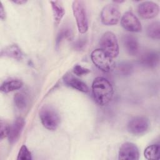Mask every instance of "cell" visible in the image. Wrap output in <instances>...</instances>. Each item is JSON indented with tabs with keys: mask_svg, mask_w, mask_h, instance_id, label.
<instances>
[{
	"mask_svg": "<svg viewBox=\"0 0 160 160\" xmlns=\"http://www.w3.org/2000/svg\"><path fill=\"white\" fill-rule=\"evenodd\" d=\"M92 92L95 101L101 106L109 104L114 94V90L111 82L105 78H96L92 84Z\"/></svg>",
	"mask_w": 160,
	"mask_h": 160,
	"instance_id": "cell-1",
	"label": "cell"
},
{
	"mask_svg": "<svg viewBox=\"0 0 160 160\" xmlns=\"http://www.w3.org/2000/svg\"><path fill=\"white\" fill-rule=\"evenodd\" d=\"M39 118L43 126L48 130H56L60 122V118L56 110L52 106H44L39 111Z\"/></svg>",
	"mask_w": 160,
	"mask_h": 160,
	"instance_id": "cell-2",
	"label": "cell"
},
{
	"mask_svg": "<svg viewBox=\"0 0 160 160\" xmlns=\"http://www.w3.org/2000/svg\"><path fill=\"white\" fill-rule=\"evenodd\" d=\"M72 8L78 31L84 34L88 29V18L85 3L82 1H74Z\"/></svg>",
	"mask_w": 160,
	"mask_h": 160,
	"instance_id": "cell-3",
	"label": "cell"
},
{
	"mask_svg": "<svg viewBox=\"0 0 160 160\" xmlns=\"http://www.w3.org/2000/svg\"><path fill=\"white\" fill-rule=\"evenodd\" d=\"M100 47L106 54L114 58L119 54V44L116 36L112 32L108 31L102 34L100 39Z\"/></svg>",
	"mask_w": 160,
	"mask_h": 160,
	"instance_id": "cell-4",
	"label": "cell"
},
{
	"mask_svg": "<svg viewBox=\"0 0 160 160\" xmlns=\"http://www.w3.org/2000/svg\"><path fill=\"white\" fill-rule=\"evenodd\" d=\"M91 59L93 64L104 72H109L114 67V62L110 56L101 49L94 50L91 54Z\"/></svg>",
	"mask_w": 160,
	"mask_h": 160,
	"instance_id": "cell-5",
	"label": "cell"
},
{
	"mask_svg": "<svg viewBox=\"0 0 160 160\" xmlns=\"http://www.w3.org/2000/svg\"><path fill=\"white\" fill-rule=\"evenodd\" d=\"M121 18V12L117 4L112 2L106 5L101 12V20L102 24L107 26L115 25L118 23Z\"/></svg>",
	"mask_w": 160,
	"mask_h": 160,
	"instance_id": "cell-6",
	"label": "cell"
},
{
	"mask_svg": "<svg viewBox=\"0 0 160 160\" xmlns=\"http://www.w3.org/2000/svg\"><path fill=\"white\" fill-rule=\"evenodd\" d=\"M149 122L144 116H136L131 119L128 124V131L134 135L144 134L149 128Z\"/></svg>",
	"mask_w": 160,
	"mask_h": 160,
	"instance_id": "cell-7",
	"label": "cell"
},
{
	"mask_svg": "<svg viewBox=\"0 0 160 160\" xmlns=\"http://www.w3.org/2000/svg\"><path fill=\"white\" fill-rule=\"evenodd\" d=\"M122 27L129 32H138L141 31L142 26L138 18L131 11L126 12L121 19Z\"/></svg>",
	"mask_w": 160,
	"mask_h": 160,
	"instance_id": "cell-8",
	"label": "cell"
},
{
	"mask_svg": "<svg viewBox=\"0 0 160 160\" xmlns=\"http://www.w3.org/2000/svg\"><path fill=\"white\" fill-rule=\"evenodd\" d=\"M139 152L137 146L131 142L123 143L119 148L118 159L120 160H137Z\"/></svg>",
	"mask_w": 160,
	"mask_h": 160,
	"instance_id": "cell-9",
	"label": "cell"
},
{
	"mask_svg": "<svg viewBox=\"0 0 160 160\" xmlns=\"http://www.w3.org/2000/svg\"><path fill=\"white\" fill-rule=\"evenodd\" d=\"M138 14L144 19H152L158 16L159 7L158 4L152 1H144L138 6Z\"/></svg>",
	"mask_w": 160,
	"mask_h": 160,
	"instance_id": "cell-10",
	"label": "cell"
},
{
	"mask_svg": "<svg viewBox=\"0 0 160 160\" xmlns=\"http://www.w3.org/2000/svg\"><path fill=\"white\" fill-rule=\"evenodd\" d=\"M139 63L148 68H154L159 62V54L154 50H149L143 52L139 58Z\"/></svg>",
	"mask_w": 160,
	"mask_h": 160,
	"instance_id": "cell-11",
	"label": "cell"
},
{
	"mask_svg": "<svg viewBox=\"0 0 160 160\" xmlns=\"http://www.w3.org/2000/svg\"><path fill=\"white\" fill-rule=\"evenodd\" d=\"M24 126V120L22 118H16L14 121L9 125L8 132V140L11 144L16 142L19 139Z\"/></svg>",
	"mask_w": 160,
	"mask_h": 160,
	"instance_id": "cell-12",
	"label": "cell"
},
{
	"mask_svg": "<svg viewBox=\"0 0 160 160\" xmlns=\"http://www.w3.org/2000/svg\"><path fill=\"white\" fill-rule=\"evenodd\" d=\"M123 47L130 56H136L139 51V44L137 38L132 34H125L122 38Z\"/></svg>",
	"mask_w": 160,
	"mask_h": 160,
	"instance_id": "cell-13",
	"label": "cell"
},
{
	"mask_svg": "<svg viewBox=\"0 0 160 160\" xmlns=\"http://www.w3.org/2000/svg\"><path fill=\"white\" fill-rule=\"evenodd\" d=\"M63 81L68 86L71 87L78 91L82 92H88L89 91L88 86L85 82L71 74H65L63 76Z\"/></svg>",
	"mask_w": 160,
	"mask_h": 160,
	"instance_id": "cell-14",
	"label": "cell"
},
{
	"mask_svg": "<svg viewBox=\"0 0 160 160\" xmlns=\"http://www.w3.org/2000/svg\"><path fill=\"white\" fill-rule=\"evenodd\" d=\"M1 57H8L16 60H21L23 58V53L18 44L9 45L1 51Z\"/></svg>",
	"mask_w": 160,
	"mask_h": 160,
	"instance_id": "cell-15",
	"label": "cell"
},
{
	"mask_svg": "<svg viewBox=\"0 0 160 160\" xmlns=\"http://www.w3.org/2000/svg\"><path fill=\"white\" fill-rule=\"evenodd\" d=\"M50 3L51 4L54 24L58 25L59 24L65 14L64 8L62 2L59 1H51Z\"/></svg>",
	"mask_w": 160,
	"mask_h": 160,
	"instance_id": "cell-16",
	"label": "cell"
},
{
	"mask_svg": "<svg viewBox=\"0 0 160 160\" xmlns=\"http://www.w3.org/2000/svg\"><path fill=\"white\" fill-rule=\"evenodd\" d=\"M23 82L19 79H11L4 81L1 86V91L3 93H8L22 88Z\"/></svg>",
	"mask_w": 160,
	"mask_h": 160,
	"instance_id": "cell-17",
	"label": "cell"
},
{
	"mask_svg": "<svg viewBox=\"0 0 160 160\" xmlns=\"http://www.w3.org/2000/svg\"><path fill=\"white\" fill-rule=\"evenodd\" d=\"M72 37V31L68 26L62 27L58 32L56 39V48L58 49L61 43L64 39H71Z\"/></svg>",
	"mask_w": 160,
	"mask_h": 160,
	"instance_id": "cell-18",
	"label": "cell"
},
{
	"mask_svg": "<svg viewBox=\"0 0 160 160\" xmlns=\"http://www.w3.org/2000/svg\"><path fill=\"white\" fill-rule=\"evenodd\" d=\"M144 157L149 160H158L160 157V146L159 144H154L148 146L144 152Z\"/></svg>",
	"mask_w": 160,
	"mask_h": 160,
	"instance_id": "cell-19",
	"label": "cell"
},
{
	"mask_svg": "<svg viewBox=\"0 0 160 160\" xmlns=\"http://www.w3.org/2000/svg\"><path fill=\"white\" fill-rule=\"evenodd\" d=\"M146 33L149 38L153 39H159L160 38V23L154 21L149 24L146 29Z\"/></svg>",
	"mask_w": 160,
	"mask_h": 160,
	"instance_id": "cell-20",
	"label": "cell"
},
{
	"mask_svg": "<svg viewBox=\"0 0 160 160\" xmlns=\"http://www.w3.org/2000/svg\"><path fill=\"white\" fill-rule=\"evenodd\" d=\"M14 102L18 109H24L28 104L27 96L22 92L16 93L14 96Z\"/></svg>",
	"mask_w": 160,
	"mask_h": 160,
	"instance_id": "cell-21",
	"label": "cell"
},
{
	"mask_svg": "<svg viewBox=\"0 0 160 160\" xmlns=\"http://www.w3.org/2000/svg\"><path fill=\"white\" fill-rule=\"evenodd\" d=\"M117 70L118 73L122 76H129L133 71V66L128 62H122L118 64Z\"/></svg>",
	"mask_w": 160,
	"mask_h": 160,
	"instance_id": "cell-22",
	"label": "cell"
},
{
	"mask_svg": "<svg viewBox=\"0 0 160 160\" xmlns=\"http://www.w3.org/2000/svg\"><path fill=\"white\" fill-rule=\"evenodd\" d=\"M17 159L18 160H31L32 159V154L26 145H22L18 154Z\"/></svg>",
	"mask_w": 160,
	"mask_h": 160,
	"instance_id": "cell-23",
	"label": "cell"
},
{
	"mask_svg": "<svg viewBox=\"0 0 160 160\" xmlns=\"http://www.w3.org/2000/svg\"><path fill=\"white\" fill-rule=\"evenodd\" d=\"M9 124L6 121H1L0 122V139L2 140L6 137H8L9 132Z\"/></svg>",
	"mask_w": 160,
	"mask_h": 160,
	"instance_id": "cell-24",
	"label": "cell"
},
{
	"mask_svg": "<svg viewBox=\"0 0 160 160\" xmlns=\"http://www.w3.org/2000/svg\"><path fill=\"white\" fill-rule=\"evenodd\" d=\"M91 71L86 68L81 66V65L76 64L73 68V72L77 76H83L89 73Z\"/></svg>",
	"mask_w": 160,
	"mask_h": 160,
	"instance_id": "cell-25",
	"label": "cell"
},
{
	"mask_svg": "<svg viewBox=\"0 0 160 160\" xmlns=\"http://www.w3.org/2000/svg\"><path fill=\"white\" fill-rule=\"evenodd\" d=\"M87 41L85 38H79L73 43V48L76 51H82L85 48Z\"/></svg>",
	"mask_w": 160,
	"mask_h": 160,
	"instance_id": "cell-26",
	"label": "cell"
},
{
	"mask_svg": "<svg viewBox=\"0 0 160 160\" xmlns=\"http://www.w3.org/2000/svg\"><path fill=\"white\" fill-rule=\"evenodd\" d=\"M0 18L2 20L6 19V12L1 2H0Z\"/></svg>",
	"mask_w": 160,
	"mask_h": 160,
	"instance_id": "cell-27",
	"label": "cell"
},
{
	"mask_svg": "<svg viewBox=\"0 0 160 160\" xmlns=\"http://www.w3.org/2000/svg\"><path fill=\"white\" fill-rule=\"evenodd\" d=\"M13 2L15 4H22L26 2V1H23V0H18V1H13Z\"/></svg>",
	"mask_w": 160,
	"mask_h": 160,
	"instance_id": "cell-28",
	"label": "cell"
}]
</instances>
